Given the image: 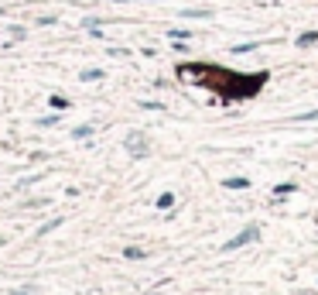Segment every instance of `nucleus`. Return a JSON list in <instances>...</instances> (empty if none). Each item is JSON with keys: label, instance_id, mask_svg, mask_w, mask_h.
Returning a JSON list of instances; mask_svg holds the SVG:
<instances>
[{"label": "nucleus", "instance_id": "1", "mask_svg": "<svg viewBox=\"0 0 318 295\" xmlns=\"http://www.w3.org/2000/svg\"><path fill=\"white\" fill-rule=\"evenodd\" d=\"M257 234H260V227H246L243 234H236L233 240H226L223 251H236V247H243V244H250V240H257Z\"/></svg>", "mask_w": 318, "mask_h": 295}, {"label": "nucleus", "instance_id": "4", "mask_svg": "<svg viewBox=\"0 0 318 295\" xmlns=\"http://www.w3.org/2000/svg\"><path fill=\"white\" fill-rule=\"evenodd\" d=\"M123 254L130 257V261H140V257H144V251H140V247H127V251H123Z\"/></svg>", "mask_w": 318, "mask_h": 295}, {"label": "nucleus", "instance_id": "5", "mask_svg": "<svg viewBox=\"0 0 318 295\" xmlns=\"http://www.w3.org/2000/svg\"><path fill=\"white\" fill-rule=\"evenodd\" d=\"M171 203H175V196H171V192H165V196H161V199H157V206H161V210H168V206H171Z\"/></svg>", "mask_w": 318, "mask_h": 295}, {"label": "nucleus", "instance_id": "7", "mask_svg": "<svg viewBox=\"0 0 318 295\" xmlns=\"http://www.w3.org/2000/svg\"><path fill=\"white\" fill-rule=\"evenodd\" d=\"M11 295H31V292H28V288H21V292H11Z\"/></svg>", "mask_w": 318, "mask_h": 295}, {"label": "nucleus", "instance_id": "3", "mask_svg": "<svg viewBox=\"0 0 318 295\" xmlns=\"http://www.w3.org/2000/svg\"><path fill=\"white\" fill-rule=\"evenodd\" d=\"M226 185H229V189H246L250 182H246V178H226Z\"/></svg>", "mask_w": 318, "mask_h": 295}, {"label": "nucleus", "instance_id": "2", "mask_svg": "<svg viewBox=\"0 0 318 295\" xmlns=\"http://www.w3.org/2000/svg\"><path fill=\"white\" fill-rule=\"evenodd\" d=\"M311 41H318V31H304V35L298 38V45L304 48V45H311Z\"/></svg>", "mask_w": 318, "mask_h": 295}, {"label": "nucleus", "instance_id": "6", "mask_svg": "<svg viewBox=\"0 0 318 295\" xmlns=\"http://www.w3.org/2000/svg\"><path fill=\"white\" fill-rule=\"evenodd\" d=\"M298 120H318V110H308V114H301Z\"/></svg>", "mask_w": 318, "mask_h": 295}]
</instances>
